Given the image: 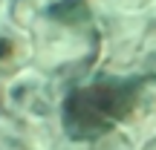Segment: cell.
<instances>
[{"instance_id":"6da1fadb","label":"cell","mask_w":156,"mask_h":150,"mask_svg":"<svg viewBox=\"0 0 156 150\" xmlns=\"http://www.w3.org/2000/svg\"><path fill=\"white\" fill-rule=\"evenodd\" d=\"M139 92L142 81H127V78H107V81L78 87L64 98V130L75 141L98 139L130 116V110L139 101Z\"/></svg>"},{"instance_id":"7a4b0ae2","label":"cell","mask_w":156,"mask_h":150,"mask_svg":"<svg viewBox=\"0 0 156 150\" xmlns=\"http://www.w3.org/2000/svg\"><path fill=\"white\" fill-rule=\"evenodd\" d=\"M9 52H12V44H9L6 38H0V61H3V58L9 55Z\"/></svg>"}]
</instances>
